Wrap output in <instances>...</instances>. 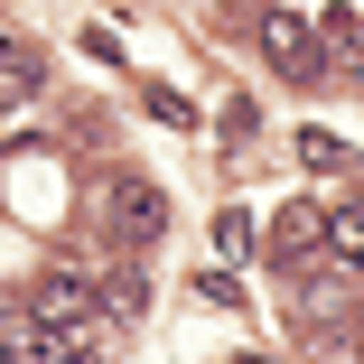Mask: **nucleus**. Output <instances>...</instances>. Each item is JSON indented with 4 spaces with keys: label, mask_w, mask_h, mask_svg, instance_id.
I'll return each instance as SVG.
<instances>
[{
    "label": "nucleus",
    "mask_w": 364,
    "mask_h": 364,
    "mask_svg": "<svg viewBox=\"0 0 364 364\" xmlns=\"http://www.w3.org/2000/svg\"><path fill=\"white\" fill-rule=\"evenodd\" d=\"M103 215H112V234H122L131 252H150V243L168 234V196H159L150 178H112V187H103Z\"/></svg>",
    "instance_id": "f257e3e1"
},
{
    "label": "nucleus",
    "mask_w": 364,
    "mask_h": 364,
    "mask_svg": "<svg viewBox=\"0 0 364 364\" xmlns=\"http://www.w3.org/2000/svg\"><path fill=\"white\" fill-rule=\"evenodd\" d=\"M262 56L280 65V75H299V85H318V65H327V47H318L309 10H262Z\"/></svg>",
    "instance_id": "f03ea898"
},
{
    "label": "nucleus",
    "mask_w": 364,
    "mask_h": 364,
    "mask_svg": "<svg viewBox=\"0 0 364 364\" xmlns=\"http://www.w3.org/2000/svg\"><path fill=\"white\" fill-rule=\"evenodd\" d=\"M0 364H85V336L28 309V318H10V346H0Z\"/></svg>",
    "instance_id": "7ed1b4c3"
},
{
    "label": "nucleus",
    "mask_w": 364,
    "mask_h": 364,
    "mask_svg": "<svg viewBox=\"0 0 364 364\" xmlns=\"http://www.w3.org/2000/svg\"><path fill=\"white\" fill-rule=\"evenodd\" d=\"M28 309H38V318H56V327H85V309H94V280L56 262V271H47V280L28 289Z\"/></svg>",
    "instance_id": "20e7f679"
},
{
    "label": "nucleus",
    "mask_w": 364,
    "mask_h": 364,
    "mask_svg": "<svg viewBox=\"0 0 364 364\" xmlns=\"http://www.w3.org/2000/svg\"><path fill=\"white\" fill-rule=\"evenodd\" d=\"M38 85H47V56L19 47V38H0V103H28Z\"/></svg>",
    "instance_id": "39448f33"
},
{
    "label": "nucleus",
    "mask_w": 364,
    "mask_h": 364,
    "mask_svg": "<svg viewBox=\"0 0 364 364\" xmlns=\"http://www.w3.org/2000/svg\"><path fill=\"white\" fill-rule=\"evenodd\" d=\"M327 262H346V271H364V196H346V205L327 215Z\"/></svg>",
    "instance_id": "423d86ee"
},
{
    "label": "nucleus",
    "mask_w": 364,
    "mask_h": 364,
    "mask_svg": "<svg viewBox=\"0 0 364 364\" xmlns=\"http://www.w3.org/2000/svg\"><path fill=\"white\" fill-rule=\"evenodd\" d=\"M280 252H289V262L327 252V215H318V205H289V215H280Z\"/></svg>",
    "instance_id": "0eeeda50"
},
{
    "label": "nucleus",
    "mask_w": 364,
    "mask_h": 364,
    "mask_svg": "<svg viewBox=\"0 0 364 364\" xmlns=\"http://www.w3.org/2000/svg\"><path fill=\"white\" fill-rule=\"evenodd\" d=\"M318 47H327L336 65H355V75H364V19H327V28H318Z\"/></svg>",
    "instance_id": "6e6552de"
},
{
    "label": "nucleus",
    "mask_w": 364,
    "mask_h": 364,
    "mask_svg": "<svg viewBox=\"0 0 364 364\" xmlns=\"http://www.w3.org/2000/svg\"><path fill=\"white\" fill-rule=\"evenodd\" d=\"M215 252L252 262V215H243V205H225V215H215Z\"/></svg>",
    "instance_id": "1a4fd4ad"
},
{
    "label": "nucleus",
    "mask_w": 364,
    "mask_h": 364,
    "mask_svg": "<svg viewBox=\"0 0 364 364\" xmlns=\"http://www.w3.org/2000/svg\"><path fill=\"white\" fill-rule=\"evenodd\" d=\"M299 159H309V168H346V150H336L327 131H299Z\"/></svg>",
    "instance_id": "9d476101"
},
{
    "label": "nucleus",
    "mask_w": 364,
    "mask_h": 364,
    "mask_svg": "<svg viewBox=\"0 0 364 364\" xmlns=\"http://www.w3.org/2000/svg\"><path fill=\"white\" fill-rule=\"evenodd\" d=\"M355 355H364V327H355Z\"/></svg>",
    "instance_id": "9b49d317"
}]
</instances>
